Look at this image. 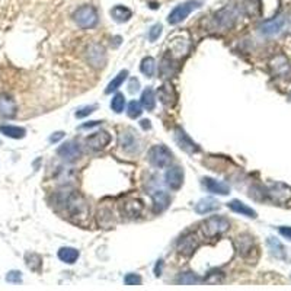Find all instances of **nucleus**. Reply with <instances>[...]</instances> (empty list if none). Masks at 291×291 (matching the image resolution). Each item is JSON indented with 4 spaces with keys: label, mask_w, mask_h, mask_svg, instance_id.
<instances>
[{
    "label": "nucleus",
    "mask_w": 291,
    "mask_h": 291,
    "mask_svg": "<svg viewBox=\"0 0 291 291\" xmlns=\"http://www.w3.org/2000/svg\"><path fill=\"white\" fill-rule=\"evenodd\" d=\"M63 207L66 208L69 217H83L85 218L89 213V207L86 204V201L83 199L82 195H79L77 192H70L64 197L61 198L60 201Z\"/></svg>",
    "instance_id": "f257e3e1"
},
{
    "label": "nucleus",
    "mask_w": 291,
    "mask_h": 291,
    "mask_svg": "<svg viewBox=\"0 0 291 291\" xmlns=\"http://www.w3.org/2000/svg\"><path fill=\"white\" fill-rule=\"evenodd\" d=\"M73 19L77 24V27L82 29H92L98 25L99 22V15H98V10L95 9L94 6L91 5H85L82 8L76 10Z\"/></svg>",
    "instance_id": "f03ea898"
},
{
    "label": "nucleus",
    "mask_w": 291,
    "mask_h": 291,
    "mask_svg": "<svg viewBox=\"0 0 291 291\" xmlns=\"http://www.w3.org/2000/svg\"><path fill=\"white\" fill-rule=\"evenodd\" d=\"M203 233L208 237V239H213V237H217V236L223 235L229 230L230 227V221L225 218V217L220 216H213L210 218H207L206 221L203 223Z\"/></svg>",
    "instance_id": "7ed1b4c3"
},
{
    "label": "nucleus",
    "mask_w": 291,
    "mask_h": 291,
    "mask_svg": "<svg viewBox=\"0 0 291 291\" xmlns=\"http://www.w3.org/2000/svg\"><path fill=\"white\" fill-rule=\"evenodd\" d=\"M147 159H149V162H150L154 168L162 169V168L169 166L170 162L173 159V154H172V151H170L166 146L158 144V146H153L150 150H149Z\"/></svg>",
    "instance_id": "20e7f679"
},
{
    "label": "nucleus",
    "mask_w": 291,
    "mask_h": 291,
    "mask_svg": "<svg viewBox=\"0 0 291 291\" xmlns=\"http://www.w3.org/2000/svg\"><path fill=\"white\" fill-rule=\"evenodd\" d=\"M199 6H201V2H199V0H188V2H185V3H182V5H178V6L169 13L168 22H169L170 25H178L184 19L188 18V15L192 10H195L197 8H199Z\"/></svg>",
    "instance_id": "39448f33"
},
{
    "label": "nucleus",
    "mask_w": 291,
    "mask_h": 291,
    "mask_svg": "<svg viewBox=\"0 0 291 291\" xmlns=\"http://www.w3.org/2000/svg\"><path fill=\"white\" fill-rule=\"evenodd\" d=\"M57 154L63 160L72 163V162H76V160H79L82 158V149H80V146H79L77 141L70 140L63 143V144L58 147Z\"/></svg>",
    "instance_id": "423d86ee"
},
{
    "label": "nucleus",
    "mask_w": 291,
    "mask_h": 291,
    "mask_svg": "<svg viewBox=\"0 0 291 291\" xmlns=\"http://www.w3.org/2000/svg\"><path fill=\"white\" fill-rule=\"evenodd\" d=\"M111 143V134L106 131H96L86 139V146L94 151L103 150Z\"/></svg>",
    "instance_id": "0eeeda50"
},
{
    "label": "nucleus",
    "mask_w": 291,
    "mask_h": 291,
    "mask_svg": "<svg viewBox=\"0 0 291 291\" xmlns=\"http://www.w3.org/2000/svg\"><path fill=\"white\" fill-rule=\"evenodd\" d=\"M175 141H176V144L182 150L187 151L189 154H194V153L199 151V147L197 146V143H194V140L182 128H176L175 130Z\"/></svg>",
    "instance_id": "6e6552de"
},
{
    "label": "nucleus",
    "mask_w": 291,
    "mask_h": 291,
    "mask_svg": "<svg viewBox=\"0 0 291 291\" xmlns=\"http://www.w3.org/2000/svg\"><path fill=\"white\" fill-rule=\"evenodd\" d=\"M199 244V240L195 233H188L184 237H181V240L178 242V252L181 255H185V256H189V255L194 254V251L198 248Z\"/></svg>",
    "instance_id": "1a4fd4ad"
},
{
    "label": "nucleus",
    "mask_w": 291,
    "mask_h": 291,
    "mask_svg": "<svg viewBox=\"0 0 291 291\" xmlns=\"http://www.w3.org/2000/svg\"><path fill=\"white\" fill-rule=\"evenodd\" d=\"M158 95H159L160 102L163 103L165 106H173L178 101V94H176L175 87L170 83H165V85L160 86Z\"/></svg>",
    "instance_id": "9d476101"
},
{
    "label": "nucleus",
    "mask_w": 291,
    "mask_h": 291,
    "mask_svg": "<svg viewBox=\"0 0 291 291\" xmlns=\"http://www.w3.org/2000/svg\"><path fill=\"white\" fill-rule=\"evenodd\" d=\"M165 179H166V184L170 189H179L184 184V170L179 166H173V168H169L166 175H165Z\"/></svg>",
    "instance_id": "9b49d317"
},
{
    "label": "nucleus",
    "mask_w": 291,
    "mask_h": 291,
    "mask_svg": "<svg viewBox=\"0 0 291 291\" xmlns=\"http://www.w3.org/2000/svg\"><path fill=\"white\" fill-rule=\"evenodd\" d=\"M87 60L89 63L94 67H102L106 61V56H105V50H103L102 46L99 44H94L91 46L89 50H87Z\"/></svg>",
    "instance_id": "f8f14e48"
},
{
    "label": "nucleus",
    "mask_w": 291,
    "mask_h": 291,
    "mask_svg": "<svg viewBox=\"0 0 291 291\" xmlns=\"http://www.w3.org/2000/svg\"><path fill=\"white\" fill-rule=\"evenodd\" d=\"M16 111V102L8 95H0V118H13Z\"/></svg>",
    "instance_id": "ddd939ff"
},
{
    "label": "nucleus",
    "mask_w": 291,
    "mask_h": 291,
    "mask_svg": "<svg viewBox=\"0 0 291 291\" xmlns=\"http://www.w3.org/2000/svg\"><path fill=\"white\" fill-rule=\"evenodd\" d=\"M203 184L207 188L208 192L211 194H217V195H227L230 194V187L226 185L225 182H220V181H216L213 178H204L203 179Z\"/></svg>",
    "instance_id": "4468645a"
},
{
    "label": "nucleus",
    "mask_w": 291,
    "mask_h": 291,
    "mask_svg": "<svg viewBox=\"0 0 291 291\" xmlns=\"http://www.w3.org/2000/svg\"><path fill=\"white\" fill-rule=\"evenodd\" d=\"M284 25H285V19H284V16H278V18L263 22L262 27H261V32H262L263 35H275V34L281 32Z\"/></svg>",
    "instance_id": "2eb2a0df"
},
{
    "label": "nucleus",
    "mask_w": 291,
    "mask_h": 291,
    "mask_svg": "<svg viewBox=\"0 0 291 291\" xmlns=\"http://www.w3.org/2000/svg\"><path fill=\"white\" fill-rule=\"evenodd\" d=\"M120 146L127 153H139L140 150V143L136 139V136L130 132H122L120 136Z\"/></svg>",
    "instance_id": "dca6fc26"
},
{
    "label": "nucleus",
    "mask_w": 291,
    "mask_h": 291,
    "mask_svg": "<svg viewBox=\"0 0 291 291\" xmlns=\"http://www.w3.org/2000/svg\"><path fill=\"white\" fill-rule=\"evenodd\" d=\"M151 198H153V210L154 213H162L165 211L170 204V197L168 195V192L165 191H154L151 194Z\"/></svg>",
    "instance_id": "f3484780"
},
{
    "label": "nucleus",
    "mask_w": 291,
    "mask_h": 291,
    "mask_svg": "<svg viewBox=\"0 0 291 291\" xmlns=\"http://www.w3.org/2000/svg\"><path fill=\"white\" fill-rule=\"evenodd\" d=\"M239 254L242 255L243 258H249L251 255L255 254L256 251V246H255L254 239L251 236L243 235L239 237Z\"/></svg>",
    "instance_id": "a211bd4d"
},
{
    "label": "nucleus",
    "mask_w": 291,
    "mask_h": 291,
    "mask_svg": "<svg viewBox=\"0 0 291 291\" xmlns=\"http://www.w3.org/2000/svg\"><path fill=\"white\" fill-rule=\"evenodd\" d=\"M229 208H230V210H233V211L237 213V214H242V216L249 217V218H256V216H258L254 208H251L249 206H246L244 203L239 201V199H233V201H230V203H229Z\"/></svg>",
    "instance_id": "6ab92c4d"
},
{
    "label": "nucleus",
    "mask_w": 291,
    "mask_h": 291,
    "mask_svg": "<svg viewBox=\"0 0 291 291\" xmlns=\"http://www.w3.org/2000/svg\"><path fill=\"white\" fill-rule=\"evenodd\" d=\"M141 211H143V203L140 199H130L122 206V214L131 218L140 216Z\"/></svg>",
    "instance_id": "aec40b11"
},
{
    "label": "nucleus",
    "mask_w": 291,
    "mask_h": 291,
    "mask_svg": "<svg viewBox=\"0 0 291 291\" xmlns=\"http://www.w3.org/2000/svg\"><path fill=\"white\" fill-rule=\"evenodd\" d=\"M218 201L214 198H204L201 201H198L197 206H195V211L198 214H207V213H211L218 208Z\"/></svg>",
    "instance_id": "412c9836"
},
{
    "label": "nucleus",
    "mask_w": 291,
    "mask_h": 291,
    "mask_svg": "<svg viewBox=\"0 0 291 291\" xmlns=\"http://www.w3.org/2000/svg\"><path fill=\"white\" fill-rule=\"evenodd\" d=\"M111 16H113L114 20L122 24V22H127V20L131 19L132 12L128 8L122 6V5H117V6H114L113 9H111Z\"/></svg>",
    "instance_id": "4be33fe9"
},
{
    "label": "nucleus",
    "mask_w": 291,
    "mask_h": 291,
    "mask_svg": "<svg viewBox=\"0 0 291 291\" xmlns=\"http://www.w3.org/2000/svg\"><path fill=\"white\" fill-rule=\"evenodd\" d=\"M0 132L5 134L6 137H10V139H24L25 137V128L22 127H15V125H2L0 127Z\"/></svg>",
    "instance_id": "5701e85b"
},
{
    "label": "nucleus",
    "mask_w": 291,
    "mask_h": 291,
    "mask_svg": "<svg viewBox=\"0 0 291 291\" xmlns=\"http://www.w3.org/2000/svg\"><path fill=\"white\" fill-rule=\"evenodd\" d=\"M58 258L66 263H75L79 259V251L75 248H61L58 251Z\"/></svg>",
    "instance_id": "b1692460"
},
{
    "label": "nucleus",
    "mask_w": 291,
    "mask_h": 291,
    "mask_svg": "<svg viewBox=\"0 0 291 291\" xmlns=\"http://www.w3.org/2000/svg\"><path fill=\"white\" fill-rule=\"evenodd\" d=\"M140 103L143 105V108H146L147 111H153V109H154V106H156V96H154L153 89L147 87V89L143 92Z\"/></svg>",
    "instance_id": "393cba45"
},
{
    "label": "nucleus",
    "mask_w": 291,
    "mask_h": 291,
    "mask_svg": "<svg viewBox=\"0 0 291 291\" xmlns=\"http://www.w3.org/2000/svg\"><path fill=\"white\" fill-rule=\"evenodd\" d=\"M127 76H128V70H122V72H120V73L109 82L108 87L105 89V94H113L114 91H117V89L124 83V80L127 79Z\"/></svg>",
    "instance_id": "a878e982"
},
{
    "label": "nucleus",
    "mask_w": 291,
    "mask_h": 291,
    "mask_svg": "<svg viewBox=\"0 0 291 291\" xmlns=\"http://www.w3.org/2000/svg\"><path fill=\"white\" fill-rule=\"evenodd\" d=\"M140 70L143 75H146L147 77H153L154 73H156V61H154V58H153V57H146V58H143Z\"/></svg>",
    "instance_id": "bb28decb"
},
{
    "label": "nucleus",
    "mask_w": 291,
    "mask_h": 291,
    "mask_svg": "<svg viewBox=\"0 0 291 291\" xmlns=\"http://www.w3.org/2000/svg\"><path fill=\"white\" fill-rule=\"evenodd\" d=\"M124 106H125V98L122 94H117L111 101V108H113L114 113L121 114L124 111Z\"/></svg>",
    "instance_id": "cd10ccee"
},
{
    "label": "nucleus",
    "mask_w": 291,
    "mask_h": 291,
    "mask_svg": "<svg viewBox=\"0 0 291 291\" xmlns=\"http://www.w3.org/2000/svg\"><path fill=\"white\" fill-rule=\"evenodd\" d=\"M27 265L32 271H39L41 265H42V259H41V256L35 254H28L27 255Z\"/></svg>",
    "instance_id": "c85d7f7f"
},
{
    "label": "nucleus",
    "mask_w": 291,
    "mask_h": 291,
    "mask_svg": "<svg viewBox=\"0 0 291 291\" xmlns=\"http://www.w3.org/2000/svg\"><path fill=\"white\" fill-rule=\"evenodd\" d=\"M282 63H278V58H275V61L273 63V67L274 69H277L275 72H277V75H287L288 72H290V63L287 61V58L285 57H282L281 60Z\"/></svg>",
    "instance_id": "c756f323"
},
{
    "label": "nucleus",
    "mask_w": 291,
    "mask_h": 291,
    "mask_svg": "<svg viewBox=\"0 0 291 291\" xmlns=\"http://www.w3.org/2000/svg\"><path fill=\"white\" fill-rule=\"evenodd\" d=\"M127 114H128V117L132 118V120L139 118L141 114H143V105H141L140 102L132 101V102H130V105H128V111H127Z\"/></svg>",
    "instance_id": "7c9ffc66"
},
{
    "label": "nucleus",
    "mask_w": 291,
    "mask_h": 291,
    "mask_svg": "<svg viewBox=\"0 0 291 291\" xmlns=\"http://www.w3.org/2000/svg\"><path fill=\"white\" fill-rule=\"evenodd\" d=\"M198 281H199V278L191 273L182 274V275H179L178 278V282L179 284H182V285H192V284H197Z\"/></svg>",
    "instance_id": "2f4dec72"
},
{
    "label": "nucleus",
    "mask_w": 291,
    "mask_h": 291,
    "mask_svg": "<svg viewBox=\"0 0 291 291\" xmlns=\"http://www.w3.org/2000/svg\"><path fill=\"white\" fill-rule=\"evenodd\" d=\"M162 29L163 27L160 25V24H156V25H153L149 31V39H150L151 42H154L156 39H159V37L162 35Z\"/></svg>",
    "instance_id": "473e14b6"
},
{
    "label": "nucleus",
    "mask_w": 291,
    "mask_h": 291,
    "mask_svg": "<svg viewBox=\"0 0 291 291\" xmlns=\"http://www.w3.org/2000/svg\"><path fill=\"white\" fill-rule=\"evenodd\" d=\"M124 282L127 285H140L141 284V277L137 275V274H127L125 278H124Z\"/></svg>",
    "instance_id": "72a5a7b5"
},
{
    "label": "nucleus",
    "mask_w": 291,
    "mask_h": 291,
    "mask_svg": "<svg viewBox=\"0 0 291 291\" xmlns=\"http://www.w3.org/2000/svg\"><path fill=\"white\" fill-rule=\"evenodd\" d=\"M95 109H96L95 105H92V106H85V108H82L80 111L76 113V117H77V118H85V117H87V115H91V114L94 113Z\"/></svg>",
    "instance_id": "f704fd0d"
},
{
    "label": "nucleus",
    "mask_w": 291,
    "mask_h": 291,
    "mask_svg": "<svg viewBox=\"0 0 291 291\" xmlns=\"http://www.w3.org/2000/svg\"><path fill=\"white\" fill-rule=\"evenodd\" d=\"M6 280H8V282H20L22 281V275L19 271H10L6 275Z\"/></svg>",
    "instance_id": "c9c22d12"
},
{
    "label": "nucleus",
    "mask_w": 291,
    "mask_h": 291,
    "mask_svg": "<svg viewBox=\"0 0 291 291\" xmlns=\"http://www.w3.org/2000/svg\"><path fill=\"white\" fill-rule=\"evenodd\" d=\"M278 232H280V235L284 236L285 239L291 240V227H288V226H282V227L278 229Z\"/></svg>",
    "instance_id": "e433bc0d"
},
{
    "label": "nucleus",
    "mask_w": 291,
    "mask_h": 291,
    "mask_svg": "<svg viewBox=\"0 0 291 291\" xmlns=\"http://www.w3.org/2000/svg\"><path fill=\"white\" fill-rule=\"evenodd\" d=\"M128 87H130V92L134 94V92H137V91L140 89V82H139L137 79H131V80H130V85H128Z\"/></svg>",
    "instance_id": "4c0bfd02"
},
{
    "label": "nucleus",
    "mask_w": 291,
    "mask_h": 291,
    "mask_svg": "<svg viewBox=\"0 0 291 291\" xmlns=\"http://www.w3.org/2000/svg\"><path fill=\"white\" fill-rule=\"evenodd\" d=\"M63 137H64V132H63V131L54 132V134H53V136L50 137V141H51V143H57V141L61 140Z\"/></svg>",
    "instance_id": "58836bf2"
},
{
    "label": "nucleus",
    "mask_w": 291,
    "mask_h": 291,
    "mask_svg": "<svg viewBox=\"0 0 291 291\" xmlns=\"http://www.w3.org/2000/svg\"><path fill=\"white\" fill-rule=\"evenodd\" d=\"M141 127H143L144 130H150V121H149V120H143V121H141Z\"/></svg>",
    "instance_id": "ea45409f"
},
{
    "label": "nucleus",
    "mask_w": 291,
    "mask_h": 291,
    "mask_svg": "<svg viewBox=\"0 0 291 291\" xmlns=\"http://www.w3.org/2000/svg\"><path fill=\"white\" fill-rule=\"evenodd\" d=\"M154 273H156V275L159 277L160 273H162V261H159V263L156 265V270H154Z\"/></svg>",
    "instance_id": "a19ab883"
},
{
    "label": "nucleus",
    "mask_w": 291,
    "mask_h": 291,
    "mask_svg": "<svg viewBox=\"0 0 291 291\" xmlns=\"http://www.w3.org/2000/svg\"><path fill=\"white\" fill-rule=\"evenodd\" d=\"M98 124H99V121H92L91 124H83L82 128H89V127H94V125H98Z\"/></svg>",
    "instance_id": "79ce46f5"
}]
</instances>
